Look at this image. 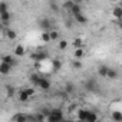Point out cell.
Returning <instances> with one entry per match:
<instances>
[{"mask_svg": "<svg viewBox=\"0 0 122 122\" xmlns=\"http://www.w3.org/2000/svg\"><path fill=\"white\" fill-rule=\"evenodd\" d=\"M15 92H16V89L13 86H7V96H13Z\"/></svg>", "mask_w": 122, "mask_h": 122, "instance_id": "obj_29", "label": "cell"}, {"mask_svg": "<svg viewBox=\"0 0 122 122\" xmlns=\"http://www.w3.org/2000/svg\"><path fill=\"white\" fill-rule=\"evenodd\" d=\"M50 86H52V85H50V81H49V79H46V78H42V79H40V82H39L37 89H40V91H45V92H46V91H49V89H50Z\"/></svg>", "mask_w": 122, "mask_h": 122, "instance_id": "obj_5", "label": "cell"}, {"mask_svg": "<svg viewBox=\"0 0 122 122\" xmlns=\"http://www.w3.org/2000/svg\"><path fill=\"white\" fill-rule=\"evenodd\" d=\"M13 122H29V115H26V113H16L13 116Z\"/></svg>", "mask_w": 122, "mask_h": 122, "instance_id": "obj_9", "label": "cell"}, {"mask_svg": "<svg viewBox=\"0 0 122 122\" xmlns=\"http://www.w3.org/2000/svg\"><path fill=\"white\" fill-rule=\"evenodd\" d=\"M111 118L113 122H122V111H112Z\"/></svg>", "mask_w": 122, "mask_h": 122, "instance_id": "obj_14", "label": "cell"}, {"mask_svg": "<svg viewBox=\"0 0 122 122\" xmlns=\"http://www.w3.org/2000/svg\"><path fill=\"white\" fill-rule=\"evenodd\" d=\"M112 15V19L116 20V22H122V6H115L111 12Z\"/></svg>", "mask_w": 122, "mask_h": 122, "instance_id": "obj_2", "label": "cell"}, {"mask_svg": "<svg viewBox=\"0 0 122 122\" xmlns=\"http://www.w3.org/2000/svg\"><path fill=\"white\" fill-rule=\"evenodd\" d=\"M75 122H85V121H81V119H76Z\"/></svg>", "mask_w": 122, "mask_h": 122, "instance_id": "obj_33", "label": "cell"}, {"mask_svg": "<svg viewBox=\"0 0 122 122\" xmlns=\"http://www.w3.org/2000/svg\"><path fill=\"white\" fill-rule=\"evenodd\" d=\"M85 86H86L88 91H92V89L95 88V82H93V79H88L86 83H85Z\"/></svg>", "mask_w": 122, "mask_h": 122, "instance_id": "obj_24", "label": "cell"}, {"mask_svg": "<svg viewBox=\"0 0 122 122\" xmlns=\"http://www.w3.org/2000/svg\"><path fill=\"white\" fill-rule=\"evenodd\" d=\"M10 19H12V13H10V12L0 13V22H2V26H3V27H6V26L9 25Z\"/></svg>", "mask_w": 122, "mask_h": 122, "instance_id": "obj_4", "label": "cell"}, {"mask_svg": "<svg viewBox=\"0 0 122 122\" xmlns=\"http://www.w3.org/2000/svg\"><path fill=\"white\" fill-rule=\"evenodd\" d=\"M106 79H109V81H116V79H118V72H116L115 69L109 68V72H108V78H106Z\"/></svg>", "mask_w": 122, "mask_h": 122, "instance_id": "obj_17", "label": "cell"}, {"mask_svg": "<svg viewBox=\"0 0 122 122\" xmlns=\"http://www.w3.org/2000/svg\"><path fill=\"white\" fill-rule=\"evenodd\" d=\"M85 55H86V52H85L83 47L73 50V59H75V60H81V62H82V59L85 57Z\"/></svg>", "mask_w": 122, "mask_h": 122, "instance_id": "obj_6", "label": "cell"}, {"mask_svg": "<svg viewBox=\"0 0 122 122\" xmlns=\"http://www.w3.org/2000/svg\"><path fill=\"white\" fill-rule=\"evenodd\" d=\"M40 79H42V78H40L39 75H36V73H33V75L30 76V82H32V85H33L35 88H37V86H39V82H40Z\"/></svg>", "mask_w": 122, "mask_h": 122, "instance_id": "obj_18", "label": "cell"}, {"mask_svg": "<svg viewBox=\"0 0 122 122\" xmlns=\"http://www.w3.org/2000/svg\"><path fill=\"white\" fill-rule=\"evenodd\" d=\"M82 62L81 60H73V63H72V68L75 69V71H79V69H82Z\"/></svg>", "mask_w": 122, "mask_h": 122, "instance_id": "obj_25", "label": "cell"}, {"mask_svg": "<svg viewBox=\"0 0 122 122\" xmlns=\"http://www.w3.org/2000/svg\"><path fill=\"white\" fill-rule=\"evenodd\" d=\"M49 33H50V39H52V42H55V40L59 39V30H50Z\"/></svg>", "mask_w": 122, "mask_h": 122, "instance_id": "obj_23", "label": "cell"}, {"mask_svg": "<svg viewBox=\"0 0 122 122\" xmlns=\"http://www.w3.org/2000/svg\"><path fill=\"white\" fill-rule=\"evenodd\" d=\"M98 121H99L98 113L93 112V111H89V115H88V118H86V122H98Z\"/></svg>", "mask_w": 122, "mask_h": 122, "instance_id": "obj_15", "label": "cell"}, {"mask_svg": "<svg viewBox=\"0 0 122 122\" xmlns=\"http://www.w3.org/2000/svg\"><path fill=\"white\" fill-rule=\"evenodd\" d=\"M53 65H55V69H60V66H62V65H60V62H59V60H55V62H53Z\"/></svg>", "mask_w": 122, "mask_h": 122, "instance_id": "obj_31", "label": "cell"}, {"mask_svg": "<svg viewBox=\"0 0 122 122\" xmlns=\"http://www.w3.org/2000/svg\"><path fill=\"white\" fill-rule=\"evenodd\" d=\"M49 7H50L53 12H57V10H59V5L55 3V2H50V3H49Z\"/></svg>", "mask_w": 122, "mask_h": 122, "instance_id": "obj_28", "label": "cell"}, {"mask_svg": "<svg viewBox=\"0 0 122 122\" xmlns=\"http://www.w3.org/2000/svg\"><path fill=\"white\" fill-rule=\"evenodd\" d=\"M73 19H75L78 23H81V25H86V23H88V17L83 15V12H79V13L73 15Z\"/></svg>", "mask_w": 122, "mask_h": 122, "instance_id": "obj_7", "label": "cell"}, {"mask_svg": "<svg viewBox=\"0 0 122 122\" xmlns=\"http://www.w3.org/2000/svg\"><path fill=\"white\" fill-rule=\"evenodd\" d=\"M88 115H89V109H79L78 111V118L76 119H81V121H85L86 122V118H88Z\"/></svg>", "mask_w": 122, "mask_h": 122, "instance_id": "obj_13", "label": "cell"}, {"mask_svg": "<svg viewBox=\"0 0 122 122\" xmlns=\"http://www.w3.org/2000/svg\"><path fill=\"white\" fill-rule=\"evenodd\" d=\"M72 46H73L75 49H81V47L85 46V42H83L82 37H75V39L72 40Z\"/></svg>", "mask_w": 122, "mask_h": 122, "instance_id": "obj_12", "label": "cell"}, {"mask_svg": "<svg viewBox=\"0 0 122 122\" xmlns=\"http://www.w3.org/2000/svg\"><path fill=\"white\" fill-rule=\"evenodd\" d=\"M12 69H13V66L7 65V63H5V62L0 63V73H2V75H9V73L12 72Z\"/></svg>", "mask_w": 122, "mask_h": 122, "instance_id": "obj_8", "label": "cell"}, {"mask_svg": "<svg viewBox=\"0 0 122 122\" xmlns=\"http://www.w3.org/2000/svg\"><path fill=\"white\" fill-rule=\"evenodd\" d=\"M118 26H119V27L122 29V22H118Z\"/></svg>", "mask_w": 122, "mask_h": 122, "instance_id": "obj_32", "label": "cell"}, {"mask_svg": "<svg viewBox=\"0 0 122 122\" xmlns=\"http://www.w3.org/2000/svg\"><path fill=\"white\" fill-rule=\"evenodd\" d=\"M6 37H7L9 40H16V39H17V33H16V30H13V29H7Z\"/></svg>", "mask_w": 122, "mask_h": 122, "instance_id": "obj_16", "label": "cell"}, {"mask_svg": "<svg viewBox=\"0 0 122 122\" xmlns=\"http://www.w3.org/2000/svg\"><path fill=\"white\" fill-rule=\"evenodd\" d=\"M6 12H9L7 3L6 2H0V13H6Z\"/></svg>", "mask_w": 122, "mask_h": 122, "instance_id": "obj_27", "label": "cell"}, {"mask_svg": "<svg viewBox=\"0 0 122 122\" xmlns=\"http://www.w3.org/2000/svg\"><path fill=\"white\" fill-rule=\"evenodd\" d=\"M40 39H42L43 43H49V42H52V39H50V33H49L47 30H45V32L40 35Z\"/></svg>", "mask_w": 122, "mask_h": 122, "instance_id": "obj_20", "label": "cell"}, {"mask_svg": "<svg viewBox=\"0 0 122 122\" xmlns=\"http://www.w3.org/2000/svg\"><path fill=\"white\" fill-rule=\"evenodd\" d=\"M63 119H65V116H63L62 109L53 108V109H50V111H49V113L43 118V121H42V122H62Z\"/></svg>", "mask_w": 122, "mask_h": 122, "instance_id": "obj_1", "label": "cell"}, {"mask_svg": "<svg viewBox=\"0 0 122 122\" xmlns=\"http://www.w3.org/2000/svg\"><path fill=\"white\" fill-rule=\"evenodd\" d=\"M25 91H26V93L32 98V96H35L36 95V88H23Z\"/></svg>", "mask_w": 122, "mask_h": 122, "instance_id": "obj_26", "label": "cell"}, {"mask_svg": "<svg viewBox=\"0 0 122 122\" xmlns=\"http://www.w3.org/2000/svg\"><path fill=\"white\" fill-rule=\"evenodd\" d=\"M25 55H26V47H25L22 43H19V45H16V46L13 47V56L22 57V56H25Z\"/></svg>", "mask_w": 122, "mask_h": 122, "instance_id": "obj_3", "label": "cell"}, {"mask_svg": "<svg viewBox=\"0 0 122 122\" xmlns=\"http://www.w3.org/2000/svg\"><path fill=\"white\" fill-rule=\"evenodd\" d=\"M68 46H69V43H68V40H59L57 42V47H59V50H66L68 49Z\"/></svg>", "mask_w": 122, "mask_h": 122, "instance_id": "obj_21", "label": "cell"}, {"mask_svg": "<svg viewBox=\"0 0 122 122\" xmlns=\"http://www.w3.org/2000/svg\"><path fill=\"white\" fill-rule=\"evenodd\" d=\"M2 62L7 63V65H10V66H15V65H16V60H15V57H13L12 55H3V56H2Z\"/></svg>", "mask_w": 122, "mask_h": 122, "instance_id": "obj_10", "label": "cell"}, {"mask_svg": "<svg viewBox=\"0 0 122 122\" xmlns=\"http://www.w3.org/2000/svg\"><path fill=\"white\" fill-rule=\"evenodd\" d=\"M75 3H76V2H72V0H71V2H65V3H63V7L71 13L72 9H73V6H75Z\"/></svg>", "mask_w": 122, "mask_h": 122, "instance_id": "obj_22", "label": "cell"}, {"mask_svg": "<svg viewBox=\"0 0 122 122\" xmlns=\"http://www.w3.org/2000/svg\"><path fill=\"white\" fill-rule=\"evenodd\" d=\"M19 99H20L22 102H27V101L30 99V96L26 93V91H25V89H20V91H19Z\"/></svg>", "mask_w": 122, "mask_h": 122, "instance_id": "obj_19", "label": "cell"}, {"mask_svg": "<svg viewBox=\"0 0 122 122\" xmlns=\"http://www.w3.org/2000/svg\"><path fill=\"white\" fill-rule=\"evenodd\" d=\"M66 91H68V92H73V91H75L73 85H72V83H68V85H66Z\"/></svg>", "mask_w": 122, "mask_h": 122, "instance_id": "obj_30", "label": "cell"}, {"mask_svg": "<svg viewBox=\"0 0 122 122\" xmlns=\"http://www.w3.org/2000/svg\"><path fill=\"white\" fill-rule=\"evenodd\" d=\"M62 122H72V121H66V119H63V121H62Z\"/></svg>", "mask_w": 122, "mask_h": 122, "instance_id": "obj_34", "label": "cell"}, {"mask_svg": "<svg viewBox=\"0 0 122 122\" xmlns=\"http://www.w3.org/2000/svg\"><path fill=\"white\" fill-rule=\"evenodd\" d=\"M108 72H109V66H106V65H101L98 68V75L101 78H108Z\"/></svg>", "mask_w": 122, "mask_h": 122, "instance_id": "obj_11", "label": "cell"}]
</instances>
